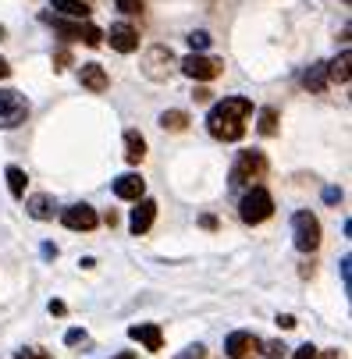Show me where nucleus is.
Returning a JSON list of instances; mask_svg holds the SVG:
<instances>
[{
    "instance_id": "nucleus-1",
    "label": "nucleus",
    "mask_w": 352,
    "mask_h": 359,
    "mask_svg": "<svg viewBox=\"0 0 352 359\" xmlns=\"http://www.w3.org/2000/svg\"><path fill=\"white\" fill-rule=\"evenodd\" d=\"M253 114V104L245 96H224L207 114V132L221 142H238L245 135V118Z\"/></svg>"
},
{
    "instance_id": "nucleus-2",
    "label": "nucleus",
    "mask_w": 352,
    "mask_h": 359,
    "mask_svg": "<svg viewBox=\"0 0 352 359\" xmlns=\"http://www.w3.org/2000/svg\"><path fill=\"white\" fill-rule=\"evenodd\" d=\"M267 175V157L260 149H242L235 164H231V185L235 189H245V185H253V182H264Z\"/></svg>"
},
{
    "instance_id": "nucleus-3",
    "label": "nucleus",
    "mask_w": 352,
    "mask_h": 359,
    "mask_svg": "<svg viewBox=\"0 0 352 359\" xmlns=\"http://www.w3.org/2000/svg\"><path fill=\"white\" fill-rule=\"evenodd\" d=\"M271 214H274V199H271V192L264 185H253L238 203V217L245 224H264Z\"/></svg>"
},
{
    "instance_id": "nucleus-4",
    "label": "nucleus",
    "mask_w": 352,
    "mask_h": 359,
    "mask_svg": "<svg viewBox=\"0 0 352 359\" xmlns=\"http://www.w3.org/2000/svg\"><path fill=\"white\" fill-rule=\"evenodd\" d=\"M292 238H295V249L313 252V249L320 245V221H317V214L299 210V214L292 217Z\"/></svg>"
},
{
    "instance_id": "nucleus-5",
    "label": "nucleus",
    "mask_w": 352,
    "mask_h": 359,
    "mask_svg": "<svg viewBox=\"0 0 352 359\" xmlns=\"http://www.w3.org/2000/svg\"><path fill=\"white\" fill-rule=\"evenodd\" d=\"M43 22H50L54 32L65 36V39H82L86 46H100V43H104V32H100L96 25H89V22H65V18H54V15H43Z\"/></svg>"
},
{
    "instance_id": "nucleus-6",
    "label": "nucleus",
    "mask_w": 352,
    "mask_h": 359,
    "mask_svg": "<svg viewBox=\"0 0 352 359\" xmlns=\"http://www.w3.org/2000/svg\"><path fill=\"white\" fill-rule=\"evenodd\" d=\"M29 118V100L18 89H0V128H18Z\"/></svg>"
},
{
    "instance_id": "nucleus-7",
    "label": "nucleus",
    "mask_w": 352,
    "mask_h": 359,
    "mask_svg": "<svg viewBox=\"0 0 352 359\" xmlns=\"http://www.w3.org/2000/svg\"><path fill=\"white\" fill-rule=\"evenodd\" d=\"M178 68H182L189 79H196V82H210V79L221 75L224 61H217V57H203V54H189V57L178 61Z\"/></svg>"
},
{
    "instance_id": "nucleus-8",
    "label": "nucleus",
    "mask_w": 352,
    "mask_h": 359,
    "mask_svg": "<svg viewBox=\"0 0 352 359\" xmlns=\"http://www.w3.org/2000/svg\"><path fill=\"white\" fill-rule=\"evenodd\" d=\"M224 352L231 359H253V355H260V338L253 331H231L224 341Z\"/></svg>"
},
{
    "instance_id": "nucleus-9",
    "label": "nucleus",
    "mask_w": 352,
    "mask_h": 359,
    "mask_svg": "<svg viewBox=\"0 0 352 359\" xmlns=\"http://www.w3.org/2000/svg\"><path fill=\"white\" fill-rule=\"evenodd\" d=\"M61 221H65V228H72V231H93V228L100 224V217H96V210L89 207V203H75V207H68V210L61 214Z\"/></svg>"
},
{
    "instance_id": "nucleus-10",
    "label": "nucleus",
    "mask_w": 352,
    "mask_h": 359,
    "mask_svg": "<svg viewBox=\"0 0 352 359\" xmlns=\"http://www.w3.org/2000/svg\"><path fill=\"white\" fill-rule=\"evenodd\" d=\"M171 65H175V54H171L168 46H154V50L146 54V75L157 79V82L171 75Z\"/></svg>"
},
{
    "instance_id": "nucleus-11",
    "label": "nucleus",
    "mask_w": 352,
    "mask_h": 359,
    "mask_svg": "<svg viewBox=\"0 0 352 359\" xmlns=\"http://www.w3.org/2000/svg\"><path fill=\"white\" fill-rule=\"evenodd\" d=\"M154 217H157V203L154 199H135V210H132V235H146L149 228H154Z\"/></svg>"
},
{
    "instance_id": "nucleus-12",
    "label": "nucleus",
    "mask_w": 352,
    "mask_h": 359,
    "mask_svg": "<svg viewBox=\"0 0 352 359\" xmlns=\"http://www.w3.org/2000/svg\"><path fill=\"white\" fill-rule=\"evenodd\" d=\"M107 39H111V46L118 50V54H132V50H139V32L132 25H111Z\"/></svg>"
},
{
    "instance_id": "nucleus-13",
    "label": "nucleus",
    "mask_w": 352,
    "mask_h": 359,
    "mask_svg": "<svg viewBox=\"0 0 352 359\" xmlns=\"http://www.w3.org/2000/svg\"><path fill=\"white\" fill-rule=\"evenodd\" d=\"M79 82H82L89 93H104V89L111 86L104 65H82V68H79Z\"/></svg>"
},
{
    "instance_id": "nucleus-14",
    "label": "nucleus",
    "mask_w": 352,
    "mask_h": 359,
    "mask_svg": "<svg viewBox=\"0 0 352 359\" xmlns=\"http://www.w3.org/2000/svg\"><path fill=\"white\" fill-rule=\"evenodd\" d=\"M128 334H132L135 341H142V345H146V352H161V345H164V334H161V327H157V324H132V327H128Z\"/></svg>"
},
{
    "instance_id": "nucleus-15",
    "label": "nucleus",
    "mask_w": 352,
    "mask_h": 359,
    "mask_svg": "<svg viewBox=\"0 0 352 359\" xmlns=\"http://www.w3.org/2000/svg\"><path fill=\"white\" fill-rule=\"evenodd\" d=\"M142 192H146L142 175H121V178L114 182V196H118V199H142Z\"/></svg>"
},
{
    "instance_id": "nucleus-16",
    "label": "nucleus",
    "mask_w": 352,
    "mask_h": 359,
    "mask_svg": "<svg viewBox=\"0 0 352 359\" xmlns=\"http://www.w3.org/2000/svg\"><path fill=\"white\" fill-rule=\"evenodd\" d=\"M25 210L36 217V221H50V217H54V196H46V192H39V196H32L29 203H25Z\"/></svg>"
},
{
    "instance_id": "nucleus-17",
    "label": "nucleus",
    "mask_w": 352,
    "mask_h": 359,
    "mask_svg": "<svg viewBox=\"0 0 352 359\" xmlns=\"http://www.w3.org/2000/svg\"><path fill=\"white\" fill-rule=\"evenodd\" d=\"M303 86L310 89V93H324L327 89V65H310L306 72H303Z\"/></svg>"
},
{
    "instance_id": "nucleus-18",
    "label": "nucleus",
    "mask_w": 352,
    "mask_h": 359,
    "mask_svg": "<svg viewBox=\"0 0 352 359\" xmlns=\"http://www.w3.org/2000/svg\"><path fill=\"white\" fill-rule=\"evenodd\" d=\"M142 157H146V139L139 132H125V161L142 164Z\"/></svg>"
},
{
    "instance_id": "nucleus-19",
    "label": "nucleus",
    "mask_w": 352,
    "mask_h": 359,
    "mask_svg": "<svg viewBox=\"0 0 352 359\" xmlns=\"http://www.w3.org/2000/svg\"><path fill=\"white\" fill-rule=\"evenodd\" d=\"M54 11H61L65 18H75V22L89 18V4H86V0H54Z\"/></svg>"
},
{
    "instance_id": "nucleus-20",
    "label": "nucleus",
    "mask_w": 352,
    "mask_h": 359,
    "mask_svg": "<svg viewBox=\"0 0 352 359\" xmlns=\"http://www.w3.org/2000/svg\"><path fill=\"white\" fill-rule=\"evenodd\" d=\"M348 61H352V57H348V50H341V54H338V57L327 65V79L345 86V82H348Z\"/></svg>"
},
{
    "instance_id": "nucleus-21",
    "label": "nucleus",
    "mask_w": 352,
    "mask_h": 359,
    "mask_svg": "<svg viewBox=\"0 0 352 359\" xmlns=\"http://www.w3.org/2000/svg\"><path fill=\"white\" fill-rule=\"evenodd\" d=\"M161 128L164 132H185L189 128V114L185 111H164L161 114Z\"/></svg>"
},
{
    "instance_id": "nucleus-22",
    "label": "nucleus",
    "mask_w": 352,
    "mask_h": 359,
    "mask_svg": "<svg viewBox=\"0 0 352 359\" xmlns=\"http://www.w3.org/2000/svg\"><path fill=\"white\" fill-rule=\"evenodd\" d=\"M25 182H29V178H25V171L11 164V168H8V189H11V196H15V199H22V196H25Z\"/></svg>"
},
{
    "instance_id": "nucleus-23",
    "label": "nucleus",
    "mask_w": 352,
    "mask_h": 359,
    "mask_svg": "<svg viewBox=\"0 0 352 359\" xmlns=\"http://www.w3.org/2000/svg\"><path fill=\"white\" fill-rule=\"evenodd\" d=\"M274 132H278V111L264 107L260 111V135H274Z\"/></svg>"
},
{
    "instance_id": "nucleus-24",
    "label": "nucleus",
    "mask_w": 352,
    "mask_h": 359,
    "mask_svg": "<svg viewBox=\"0 0 352 359\" xmlns=\"http://www.w3.org/2000/svg\"><path fill=\"white\" fill-rule=\"evenodd\" d=\"M189 46H192V54H203V50L210 46V32H203V29L189 32Z\"/></svg>"
},
{
    "instance_id": "nucleus-25",
    "label": "nucleus",
    "mask_w": 352,
    "mask_h": 359,
    "mask_svg": "<svg viewBox=\"0 0 352 359\" xmlns=\"http://www.w3.org/2000/svg\"><path fill=\"white\" fill-rule=\"evenodd\" d=\"M260 352H264V355H271V359H281L288 348H285L281 341H260Z\"/></svg>"
},
{
    "instance_id": "nucleus-26",
    "label": "nucleus",
    "mask_w": 352,
    "mask_h": 359,
    "mask_svg": "<svg viewBox=\"0 0 352 359\" xmlns=\"http://www.w3.org/2000/svg\"><path fill=\"white\" fill-rule=\"evenodd\" d=\"M121 15H142V0H114Z\"/></svg>"
},
{
    "instance_id": "nucleus-27",
    "label": "nucleus",
    "mask_w": 352,
    "mask_h": 359,
    "mask_svg": "<svg viewBox=\"0 0 352 359\" xmlns=\"http://www.w3.org/2000/svg\"><path fill=\"white\" fill-rule=\"evenodd\" d=\"M175 359H207V348L203 345H189L182 355H175Z\"/></svg>"
},
{
    "instance_id": "nucleus-28",
    "label": "nucleus",
    "mask_w": 352,
    "mask_h": 359,
    "mask_svg": "<svg viewBox=\"0 0 352 359\" xmlns=\"http://www.w3.org/2000/svg\"><path fill=\"white\" fill-rule=\"evenodd\" d=\"M292 359H317V348L306 341V345H299V348H295V355H292Z\"/></svg>"
},
{
    "instance_id": "nucleus-29",
    "label": "nucleus",
    "mask_w": 352,
    "mask_h": 359,
    "mask_svg": "<svg viewBox=\"0 0 352 359\" xmlns=\"http://www.w3.org/2000/svg\"><path fill=\"white\" fill-rule=\"evenodd\" d=\"M18 359H50V352H43V348H25V352H18Z\"/></svg>"
},
{
    "instance_id": "nucleus-30",
    "label": "nucleus",
    "mask_w": 352,
    "mask_h": 359,
    "mask_svg": "<svg viewBox=\"0 0 352 359\" xmlns=\"http://www.w3.org/2000/svg\"><path fill=\"white\" fill-rule=\"evenodd\" d=\"M65 341H68V345H79V341H86V331H79V327H75V331H68V334H65Z\"/></svg>"
},
{
    "instance_id": "nucleus-31",
    "label": "nucleus",
    "mask_w": 352,
    "mask_h": 359,
    "mask_svg": "<svg viewBox=\"0 0 352 359\" xmlns=\"http://www.w3.org/2000/svg\"><path fill=\"white\" fill-rule=\"evenodd\" d=\"M278 327L292 331V327H295V317H292V313H281V317H278Z\"/></svg>"
},
{
    "instance_id": "nucleus-32",
    "label": "nucleus",
    "mask_w": 352,
    "mask_h": 359,
    "mask_svg": "<svg viewBox=\"0 0 352 359\" xmlns=\"http://www.w3.org/2000/svg\"><path fill=\"white\" fill-rule=\"evenodd\" d=\"M68 61H72V54H68V50H61V54H57V57H54V68H57V72H61V68H65V65H68Z\"/></svg>"
},
{
    "instance_id": "nucleus-33",
    "label": "nucleus",
    "mask_w": 352,
    "mask_h": 359,
    "mask_svg": "<svg viewBox=\"0 0 352 359\" xmlns=\"http://www.w3.org/2000/svg\"><path fill=\"white\" fill-rule=\"evenodd\" d=\"M192 96H196V104H207V100H210V96H214V93H210V89H196V93H192Z\"/></svg>"
},
{
    "instance_id": "nucleus-34",
    "label": "nucleus",
    "mask_w": 352,
    "mask_h": 359,
    "mask_svg": "<svg viewBox=\"0 0 352 359\" xmlns=\"http://www.w3.org/2000/svg\"><path fill=\"white\" fill-rule=\"evenodd\" d=\"M8 75H11V65H8V61H4V57H0V82H4V79H8Z\"/></svg>"
},
{
    "instance_id": "nucleus-35",
    "label": "nucleus",
    "mask_w": 352,
    "mask_h": 359,
    "mask_svg": "<svg viewBox=\"0 0 352 359\" xmlns=\"http://www.w3.org/2000/svg\"><path fill=\"white\" fill-rule=\"evenodd\" d=\"M324 199H327V203H338V199H341V192H338V189H327V192H324Z\"/></svg>"
},
{
    "instance_id": "nucleus-36",
    "label": "nucleus",
    "mask_w": 352,
    "mask_h": 359,
    "mask_svg": "<svg viewBox=\"0 0 352 359\" xmlns=\"http://www.w3.org/2000/svg\"><path fill=\"white\" fill-rule=\"evenodd\" d=\"M114 359H135V355H132V352H121V355H114Z\"/></svg>"
},
{
    "instance_id": "nucleus-37",
    "label": "nucleus",
    "mask_w": 352,
    "mask_h": 359,
    "mask_svg": "<svg viewBox=\"0 0 352 359\" xmlns=\"http://www.w3.org/2000/svg\"><path fill=\"white\" fill-rule=\"evenodd\" d=\"M0 36H4V25H0Z\"/></svg>"
},
{
    "instance_id": "nucleus-38",
    "label": "nucleus",
    "mask_w": 352,
    "mask_h": 359,
    "mask_svg": "<svg viewBox=\"0 0 352 359\" xmlns=\"http://www.w3.org/2000/svg\"><path fill=\"white\" fill-rule=\"evenodd\" d=\"M345 4H348V0H345Z\"/></svg>"
}]
</instances>
